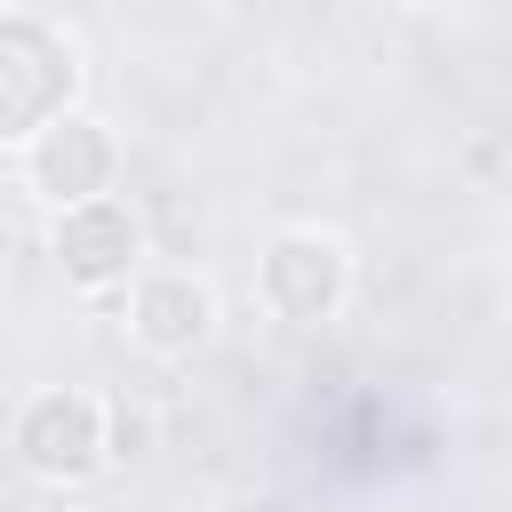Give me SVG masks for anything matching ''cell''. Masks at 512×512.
<instances>
[{
	"label": "cell",
	"instance_id": "6da1fadb",
	"mask_svg": "<svg viewBox=\"0 0 512 512\" xmlns=\"http://www.w3.org/2000/svg\"><path fill=\"white\" fill-rule=\"evenodd\" d=\"M80 96V48L64 32H48L40 16H8L0 24V136L24 152L48 120H64Z\"/></svg>",
	"mask_w": 512,
	"mask_h": 512
},
{
	"label": "cell",
	"instance_id": "7a4b0ae2",
	"mask_svg": "<svg viewBox=\"0 0 512 512\" xmlns=\"http://www.w3.org/2000/svg\"><path fill=\"white\" fill-rule=\"evenodd\" d=\"M104 456H112V408L96 392L56 384V392H32L24 400V416H16V464L32 480L64 488V480H88Z\"/></svg>",
	"mask_w": 512,
	"mask_h": 512
},
{
	"label": "cell",
	"instance_id": "3957f363",
	"mask_svg": "<svg viewBox=\"0 0 512 512\" xmlns=\"http://www.w3.org/2000/svg\"><path fill=\"white\" fill-rule=\"evenodd\" d=\"M112 176H120V144H112V128L88 120V112H64V120H48V128L24 144V184H32L56 216L104 200Z\"/></svg>",
	"mask_w": 512,
	"mask_h": 512
},
{
	"label": "cell",
	"instance_id": "277c9868",
	"mask_svg": "<svg viewBox=\"0 0 512 512\" xmlns=\"http://www.w3.org/2000/svg\"><path fill=\"white\" fill-rule=\"evenodd\" d=\"M48 248H56V272H64L80 296H104V288H120V280L144 264V216H136L120 192H104V200H88V208H64L56 232H48Z\"/></svg>",
	"mask_w": 512,
	"mask_h": 512
},
{
	"label": "cell",
	"instance_id": "5b68a950",
	"mask_svg": "<svg viewBox=\"0 0 512 512\" xmlns=\"http://www.w3.org/2000/svg\"><path fill=\"white\" fill-rule=\"evenodd\" d=\"M256 288H264V304H272L280 320L320 328V320H336L344 296H352V256H344V240H328V232H280V240L264 248Z\"/></svg>",
	"mask_w": 512,
	"mask_h": 512
},
{
	"label": "cell",
	"instance_id": "8992f818",
	"mask_svg": "<svg viewBox=\"0 0 512 512\" xmlns=\"http://www.w3.org/2000/svg\"><path fill=\"white\" fill-rule=\"evenodd\" d=\"M128 328H136V344L152 360H192L216 336V296L192 272H144L128 288Z\"/></svg>",
	"mask_w": 512,
	"mask_h": 512
},
{
	"label": "cell",
	"instance_id": "52a82bcc",
	"mask_svg": "<svg viewBox=\"0 0 512 512\" xmlns=\"http://www.w3.org/2000/svg\"><path fill=\"white\" fill-rule=\"evenodd\" d=\"M152 448V416L144 408H112V456H144Z\"/></svg>",
	"mask_w": 512,
	"mask_h": 512
},
{
	"label": "cell",
	"instance_id": "ba28073f",
	"mask_svg": "<svg viewBox=\"0 0 512 512\" xmlns=\"http://www.w3.org/2000/svg\"><path fill=\"white\" fill-rule=\"evenodd\" d=\"M408 8H456V0H408Z\"/></svg>",
	"mask_w": 512,
	"mask_h": 512
}]
</instances>
